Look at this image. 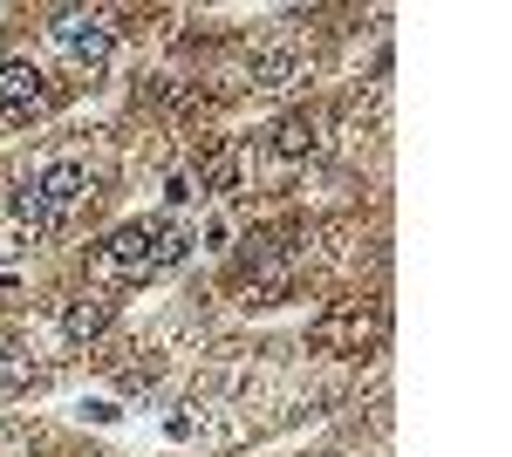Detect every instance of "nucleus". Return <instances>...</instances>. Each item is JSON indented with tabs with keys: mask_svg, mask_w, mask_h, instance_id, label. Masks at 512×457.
Returning <instances> with one entry per match:
<instances>
[{
	"mask_svg": "<svg viewBox=\"0 0 512 457\" xmlns=\"http://www.w3.org/2000/svg\"><path fill=\"white\" fill-rule=\"evenodd\" d=\"M185 232L164 226V219H137V226H117L110 246H103V267L110 273H158V267H178L185 260Z\"/></svg>",
	"mask_w": 512,
	"mask_h": 457,
	"instance_id": "f257e3e1",
	"label": "nucleus"
},
{
	"mask_svg": "<svg viewBox=\"0 0 512 457\" xmlns=\"http://www.w3.org/2000/svg\"><path fill=\"white\" fill-rule=\"evenodd\" d=\"M308 151H321V116H280L274 123V157H308Z\"/></svg>",
	"mask_w": 512,
	"mask_h": 457,
	"instance_id": "423d86ee",
	"label": "nucleus"
},
{
	"mask_svg": "<svg viewBox=\"0 0 512 457\" xmlns=\"http://www.w3.org/2000/svg\"><path fill=\"white\" fill-rule=\"evenodd\" d=\"M390 335V321L376 314V307H335V314H321L315 321V342L328 355H362V348H376Z\"/></svg>",
	"mask_w": 512,
	"mask_h": 457,
	"instance_id": "7ed1b4c3",
	"label": "nucleus"
},
{
	"mask_svg": "<svg viewBox=\"0 0 512 457\" xmlns=\"http://www.w3.org/2000/svg\"><path fill=\"white\" fill-rule=\"evenodd\" d=\"M55 41H62L76 62H103V55L117 48V28H110V14H62V21H55Z\"/></svg>",
	"mask_w": 512,
	"mask_h": 457,
	"instance_id": "20e7f679",
	"label": "nucleus"
},
{
	"mask_svg": "<svg viewBox=\"0 0 512 457\" xmlns=\"http://www.w3.org/2000/svg\"><path fill=\"white\" fill-rule=\"evenodd\" d=\"M14 355H21V342H14V335L0 328V362H14Z\"/></svg>",
	"mask_w": 512,
	"mask_h": 457,
	"instance_id": "9d476101",
	"label": "nucleus"
},
{
	"mask_svg": "<svg viewBox=\"0 0 512 457\" xmlns=\"http://www.w3.org/2000/svg\"><path fill=\"white\" fill-rule=\"evenodd\" d=\"M41 103V69L35 62H0V110H35Z\"/></svg>",
	"mask_w": 512,
	"mask_h": 457,
	"instance_id": "39448f33",
	"label": "nucleus"
},
{
	"mask_svg": "<svg viewBox=\"0 0 512 457\" xmlns=\"http://www.w3.org/2000/svg\"><path fill=\"white\" fill-rule=\"evenodd\" d=\"M253 76L267 82V89H287V82L301 76V55H294V48H260V55H253Z\"/></svg>",
	"mask_w": 512,
	"mask_h": 457,
	"instance_id": "6e6552de",
	"label": "nucleus"
},
{
	"mask_svg": "<svg viewBox=\"0 0 512 457\" xmlns=\"http://www.w3.org/2000/svg\"><path fill=\"white\" fill-rule=\"evenodd\" d=\"M233 178H239V157L233 151H212V157H205V171H198V191H233Z\"/></svg>",
	"mask_w": 512,
	"mask_h": 457,
	"instance_id": "1a4fd4ad",
	"label": "nucleus"
},
{
	"mask_svg": "<svg viewBox=\"0 0 512 457\" xmlns=\"http://www.w3.org/2000/svg\"><path fill=\"white\" fill-rule=\"evenodd\" d=\"M89 171L82 164H48L35 185L21 191V219H35V226H55V219H69L82 198H89Z\"/></svg>",
	"mask_w": 512,
	"mask_h": 457,
	"instance_id": "f03ea898",
	"label": "nucleus"
},
{
	"mask_svg": "<svg viewBox=\"0 0 512 457\" xmlns=\"http://www.w3.org/2000/svg\"><path fill=\"white\" fill-rule=\"evenodd\" d=\"M103 328H110V301H103V294H82V301L62 307V335H69V342H89V335H103Z\"/></svg>",
	"mask_w": 512,
	"mask_h": 457,
	"instance_id": "0eeeda50",
	"label": "nucleus"
}]
</instances>
